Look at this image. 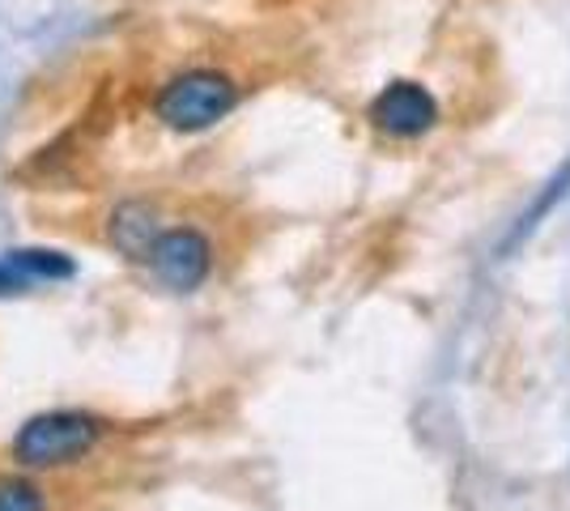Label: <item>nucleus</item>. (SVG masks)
<instances>
[{"label":"nucleus","instance_id":"nucleus-1","mask_svg":"<svg viewBox=\"0 0 570 511\" xmlns=\"http://www.w3.org/2000/svg\"><path fill=\"white\" fill-rule=\"evenodd\" d=\"M235 102L238 86L230 77L196 69V73H184L170 86H163V95L154 98V111L175 132H200V128H214L217 120H226L235 111Z\"/></svg>","mask_w":570,"mask_h":511},{"label":"nucleus","instance_id":"nucleus-2","mask_svg":"<svg viewBox=\"0 0 570 511\" xmlns=\"http://www.w3.org/2000/svg\"><path fill=\"white\" fill-rule=\"evenodd\" d=\"M98 435H102L98 417L56 410V414H39L26 422L13 439V456L26 469H56V464L81 461L98 443Z\"/></svg>","mask_w":570,"mask_h":511},{"label":"nucleus","instance_id":"nucleus-3","mask_svg":"<svg viewBox=\"0 0 570 511\" xmlns=\"http://www.w3.org/2000/svg\"><path fill=\"white\" fill-rule=\"evenodd\" d=\"M145 261H149L154 277H158L163 286L188 294L209 277V268H214V247H209V239H205L200 230L175 226V230H158V239H154Z\"/></svg>","mask_w":570,"mask_h":511},{"label":"nucleus","instance_id":"nucleus-4","mask_svg":"<svg viewBox=\"0 0 570 511\" xmlns=\"http://www.w3.org/2000/svg\"><path fill=\"white\" fill-rule=\"evenodd\" d=\"M371 120L387 137H422L430 124L439 120V107H434L430 90L413 86V81H396L371 102Z\"/></svg>","mask_w":570,"mask_h":511},{"label":"nucleus","instance_id":"nucleus-5","mask_svg":"<svg viewBox=\"0 0 570 511\" xmlns=\"http://www.w3.org/2000/svg\"><path fill=\"white\" fill-rule=\"evenodd\" d=\"M107 235H111V244H116L128 261H145L154 239H158V218H154L145 205L128 200V205H119L116 214H111Z\"/></svg>","mask_w":570,"mask_h":511},{"label":"nucleus","instance_id":"nucleus-6","mask_svg":"<svg viewBox=\"0 0 570 511\" xmlns=\"http://www.w3.org/2000/svg\"><path fill=\"white\" fill-rule=\"evenodd\" d=\"M9 261L22 268L26 277H69V273H72L69 256H60V252H48V247H35V252H13Z\"/></svg>","mask_w":570,"mask_h":511},{"label":"nucleus","instance_id":"nucleus-7","mask_svg":"<svg viewBox=\"0 0 570 511\" xmlns=\"http://www.w3.org/2000/svg\"><path fill=\"white\" fill-rule=\"evenodd\" d=\"M0 511H43V490L26 478H0Z\"/></svg>","mask_w":570,"mask_h":511},{"label":"nucleus","instance_id":"nucleus-8","mask_svg":"<svg viewBox=\"0 0 570 511\" xmlns=\"http://www.w3.org/2000/svg\"><path fill=\"white\" fill-rule=\"evenodd\" d=\"M30 286V277H26L22 268L13 265V261H0V294H22Z\"/></svg>","mask_w":570,"mask_h":511}]
</instances>
